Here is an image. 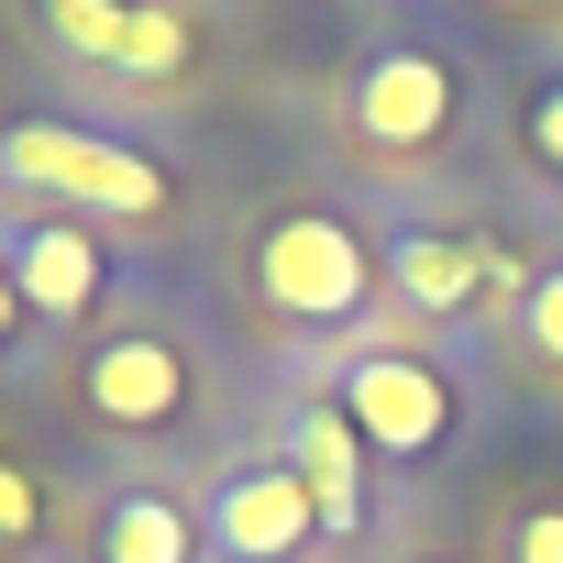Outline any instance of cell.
<instances>
[{"label": "cell", "instance_id": "14", "mask_svg": "<svg viewBox=\"0 0 563 563\" xmlns=\"http://www.w3.org/2000/svg\"><path fill=\"white\" fill-rule=\"evenodd\" d=\"M508 563H563V497H530L508 519Z\"/></svg>", "mask_w": 563, "mask_h": 563}, {"label": "cell", "instance_id": "8", "mask_svg": "<svg viewBox=\"0 0 563 563\" xmlns=\"http://www.w3.org/2000/svg\"><path fill=\"white\" fill-rule=\"evenodd\" d=\"M0 265H12V288H23L34 321H89L100 288H111V243L78 210H34L12 243H0Z\"/></svg>", "mask_w": 563, "mask_h": 563}, {"label": "cell", "instance_id": "4", "mask_svg": "<svg viewBox=\"0 0 563 563\" xmlns=\"http://www.w3.org/2000/svg\"><path fill=\"white\" fill-rule=\"evenodd\" d=\"M332 398H343V420L365 431V453H387V464H431V453L453 442V420H464L453 376H442L431 354H398V343L354 354Z\"/></svg>", "mask_w": 563, "mask_h": 563}, {"label": "cell", "instance_id": "7", "mask_svg": "<svg viewBox=\"0 0 563 563\" xmlns=\"http://www.w3.org/2000/svg\"><path fill=\"white\" fill-rule=\"evenodd\" d=\"M45 34L89 67H122V78H177L199 56V23L177 12V0H34Z\"/></svg>", "mask_w": 563, "mask_h": 563}, {"label": "cell", "instance_id": "2", "mask_svg": "<svg viewBox=\"0 0 563 563\" xmlns=\"http://www.w3.org/2000/svg\"><path fill=\"white\" fill-rule=\"evenodd\" d=\"M376 243L343 221V210H276L265 232H254V299L276 310V321H310V332H332V321H354L365 299H376Z\"/></svg>", "mask_w": 563, "mask_h": 563}, {"label": "cell", "instance_id": "16", "mask_svg": "<svg viewBox=\"0 0 563 563\" xmlns=\"http://www.w3.org/2000/svg\"><path fill=\"white\" fill-rule=\"evenodd\" d=\"M23 321H34V310H23V288H12V265H0V354L23 343Z\"/></svg>", "mask_w": 563, "mask_h": 563}, {"label": "cell", "instance_id": "3", "mask_svg": "<svg viewBox=\"0 0 563 563\" xmlns=\"http://www.w3.org/2000/svg\"><path fill=\"white\" fill-rule=\"evenodd\" d=\"M343 122H354L365 155H431V144L464 122V67H453L431 34H387V45L354 56Z\"/></svg>", "mask_w": 563, "mask_h": 563}, {"label": "cell", "instance_id": "5", "mask_svg": "<svg viewBox=\"0 0 563 563\" xmlns=\"http://www.w3.org/2000/svg\"><path fill=\"white\" fill-rule=\"evenodd\" d=\"M188 398H199V365H188L166 332H111V343L78 354V409H89L100 431H122V442L177 431Z\"/></svg>", "mask_w": 563, "mask_h": 563}, {"label": "cell", "instance_id": "9", "mask_svg": "<svg viewBox=\"0 0 563 563\" xmlns=\"http://www.w3.org/2000/svg\"><path fill=\"white\" fill-rule=\"evenodd\" d=\"M376 265H387V288H398L420 321H464V310L486 299V243H464V232H442V221H398V232L376 243Z\"/></svg>", "mask_w": 563, "mask_h": 563}, {"label": "cell", "instance_id": "6", "mask_svg": "<svg viewBox=\"0 0 563 563\" xmlns=\"http://www.w3.org/2000/svg\"><path fill=\"white\" fill-rule=\"evenodd\" d=\"M199 530H210L221 563H299V552L321 541V497H310L299 464H232V475L210 486Z\"/></svg>", "mask_w": 563, "mask_h": 563}, {"label": "cell", "instance_id": "11", "mask_svg": "<svg viewBox=\"0 0 563 563\" xmlns=\"http://www.w3.org/2000/svg\"><path fill=\"white\" fill-rule=\"evenodd\" d=\"M89 541H100V563H199V552H210L199 508H188V497H166V486H111Z\"/></svg>", "mask_w": 563, "mask_h": 563}, {"label": "cell", "instance_id": "13", "mask_svg": "<svg viewBox=\"0 0 563 563\" xmlns=\"http://www.w3.org/2000/svg\"><path fill=\"white\" fill-rule=\"evenodd\" d=\"M519 144H530V155H541V177L563 188V78H541V89H530V111H519Z\"/></svg>", "mask_w": 563, "mask_h": 563}, {"label": "cell", "instance_id": "1", "mask_svg": "<svg viewBox=\"0 0 563 563\" xmlns=\"http://www.w3.org/2000/svg\"><path fill=\"white\" fill-rule=\"evenodd\" d=\"M0 177L78 210V221H166V199H177V177L155 155H133L89 122H12L0 133Z\"/></svg>", "mask_w": 563, "mask_h": 563}, {"label": "cell", "instance_id": "15", "mask_svg": "<svg viewBox=\"0 0 563 563\" xmlns=\"http://www.w3.org/2000/svg\"><path fill=\"white\" fill-rule=\"evenodd\" d=\"M34 530H45V486L23 464H0V541H34Z\"/></svg>", "mask_w": 563, "mask_h": 563}, {"label": "cell", "instance_id": "17", "mask_svg": "<svg viewBox=\"0 0 563 563\" xmlns=\"http://www.w3.org/2000/svg\"><path fill=\"white\" fill-rule=\"evenodd\" d=\"M431 563H453V552H431Z\"/></svg>", "mask_w": 563, "mask_h": 563}, {"label": "cell", "instance_id": "10", "mask_svg": "<svg viewBox=\"0 0 563 563\" xmlns=\"http://www.w3.org/2000/svg\"><path fill=\"white\" fill-rule=\"evenodd\" d=\"M288 464L310 475L321 530H354V519H365V431L343 420V398H310V409L288 420Z\"/></svg>", "mask_w": 563, "mask_h": 563}, {"label": "cell", "instance_id": "12", "mask_svg": "<svg viewBox=\"0 0 563 563\" xmlns=\"http://www.w3.org/2000/svg\"><path fill=\"white\" fill-rule=\"evenodd\" d=\"M519 332H530V354H541V365H563V265H541V276H530Z\"/></svg>", "mask_w": 563, "mask_h": 563}]
</instances>
